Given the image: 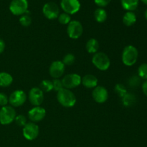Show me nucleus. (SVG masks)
<instances>
[{
  "instance_id": "bb28decb",
  "label": "nucleus",
  "mask_w": 147,
  "mask_h": 147,
  "mask_svg": "<svg viewBox=\"0 0 147 147\" xmlns=\"http://www.w3.org/2000/svg\"><path fill=\"white\" fill-rule=\"evenodd\" d=\"M122 98H123V103L125 106H131L135 102V96L132 94H127L126 93Z\"/></svg>"
},
{
  "instance_id": "2eb2a0df",
  "label": "nucleus",
  "mask_w": 147,
  "mask_h": 147,
  "mask_svg": "<svg viewBox=\"0 0 147 147\" xmlns=\"http://www.w3.org/2000/svg\"><path fill=\"white\" fill-rule=\"evenodd\" d=\"M92 96L96 102L98 103H103L108 100L109 93L106 88L103 86H96L93 89Z\"/></svg>"
},
{
  "instance_id": "39448f33",
  "label": "nucleus",
  "mask_w": 147,
  "mask_h": 147,
  "mask_svg": "<svg viewBox=\"0 0 147 147\" xmlns=\"http://www.w3.org/2000/svg\"><path fill=\"white\" fill-rule=\"evenodd\" d=\"M28 9L27 0H11L9 4V10L13 14L17 16L22 15Z\"/></svg>"
},
{
  "instance_id": "412c9836",
  "label": "nucleus",
  "mask_w": 147,
  "mask_h": 147,
  "mask_svg": "<svg viewBox=\"0 0 147 147\" xmlns=\"http://www.w3.org/2000/svg\"><path fill=\"white\" fill-rule=\"evenodd\" d=\"M95 20L99 23H103L107 20V13L103 8H98L94 11Z\"/></svg>"
},
{
  "instance_id": "9b49d317",
  "label": "nucleus",
  "mask_w": 147,
  "mask_h": 147,
  "mask_svg": "<svg viewBox=\"0 0 147 147\" xmlns=\"http://www.w3.org/2000/svg\"><path fill=\"white\" fill-rule=\"evenodd\" d=\"M28 98L32 105L34 106H40L44 100V93L40 88H32L29 91Z\"/></svg>"
},
{
  "instance_id": "423d86ee",
  "label": "nucleus",
  "mask_w": 147,
  "mask_h": 147,
  "mask_svg": "<svg viewBox=\"0 0 147 147\" xmlns=\"http://www.w3.org/2000/svg\"><path fill=\"white\" fill-rule=\"evenodd\" d=\"M39 132L40 129L38 126L33 122H29L26 123L22 129L23 136L27 140L29 141H32L37 139L39 135Z\"/></svg>"
},
{
  "instance_id": "a878e982",
  "label": "nucleus",
  "mask_w": 147,
  "mask_h": 147,
  "mask_svg": "<svg viewBox=\"0 0 147 147\" xmlns=\"http://www.w3.org/2000/svg\"><path fill=\"white\" fill-rule=\"evenodd\" d=\"M138 74L142 79L147 80V63L141 65L138 69Z\"/></svg>"
},
{
  "instance_id": "4be33fe9",
  "label": "nucleus",
  "mask_w": 147,
  "mask_h": 147,
  "mask_svg": "<svg viewBox=\"0 0 147 147\" xmlns=\"http://www.w3.org/2000/svg\"><path fill=\"white\" fill-rule=\"evenodd\" d=\"M40 88L41 89L42 91L44 93H48V92L51 91L53 90V81L49 80H44L40 83Z\"/></svg>"
},
{
  "instance_id": "1a4fd4ad",
  "label": "nucleus",
  "mask_w": 147,
  "mask_h": 147,
  "mask_svg": "<svg viewBox=\"0 0 147 147\" xmlns=\"http://www.w3.org/2000/svg\"><path fill=\"white\" fill-rule=\"evenodd\" d=\"M42 13L46 18L49 20H54L58 17L60 14V9L57 4L50 1L43 6Z\"/></svg>"
},
{
  "instance_id": "7c9ffc66",
  "label": "nucleus",
  "mask_w": 147,
  "mask_h": 147,
  "mask_svg": "<svg viewBox=\"0 0 147 147\" xmlns=\"http://www.w3.org/2000/svg\"><path fill=\"white\" fill-rule=\"evenodd\" d=\"M9 103V98L5 93H0V106H5Z\"/></svg>"
},
{
  "instance_id": "72a5a7b5",
  "label": "nucleus",
  "mask_w": 147,
  "mask_h": 147,
  "mask_svg": "<svg viewBox=\"0 0 147 147\" xmlns=\"http://www.w3.org/2000/svg\"><path fill=\"white\" fill-rule=\"evenodd\" d=\"M142 90H143L145 96H147V80H145V81L144 82L143 85H142Z\"/></svg>"
},
{
  "instance_id": "7ed1b4c3",
  "label": "nucleus",
  "mask_w": 147,
  "mask_h": 147,
  "mask_svg": "<svg viewBox=\"0 0 147 147\" xmlns=\"http://www.w3.org/2000/svg\"><path fill=\"white\" fill-rule=\"evenodd\" d=\"M92 63L96 68L102 71L107 70L111 65V60L109 56L102 52L95 53L92 58Z\"/></svg>"
},
{
  "instance_id": "f257e3e1",
  "label": "nucleus",
  "mask_w": 147,
  "mask_h": 147,
  "mask_svg": "<svg viewBox=\"0 0 147 147\" xmlns=\"http://www.w3.org/2000/svg\"><path fill=\"white\" fill-rule=\"evenodd\" d=\"M57 99L60 105L66 108L73 107L76 103V97L74 93L65 88L57 91Z\"/></svg>"
},
{
  "instance_id": "6e6552de",
  "label": "nucleus",
  "mask_w": 147,
  "mask_h": 147,
  "mask_svg": "<svg viewBox=\"0 0 147 147\" xmlns=\"http://www.w3.org/2000/svg\"><path fill=\"white\" fill-rule=\"evenodd\" d=\"M63 88L67 89H72L78 87L81 83V77L76 73L66 75L62 79Z\"/></svg>"
},
{
  "instance_id": "5701e85b",
  "label": "nucleus",
  "mask_w": 147,
  "mask_h": 147,
  "mask_svg": "<svg viewBox=\"0 0 147 147\" xmlns=\"http://www.w3.org/2000/svg\"><path fill=\"white\" fill-rule=\"evenodd\" d=\"M20 23L23 27H29L32 23V18L28 14V10L20 17Z\"/></svg>"
},
{
  "instance_id": "ddd939ff",
  "label": "nucleus",
  "mask_w": 147,
  "mask_h": 147,
  "mask_svg": "<svg viewBox=\"0 0 147 147\" xmlns=\"http://www.w3.org/2000/svg\"><path fill=\"white\" fill-rule=\"evenodd\" d=\"M65 68V65L60 60L53 62L49 69L50 75L53 78L58 79L64 74Z\"/></svg>"
},
{
  "instance_id": "c756f323",
  "label": "nucleus",
  "mask_w": 147,
  "mask_h": 147,
  "mask_svg": "<svg viewBox=\"0 0 147 147\" xmlns=\"http://www.w3.org/2000/svg\"><path fill=\"white\" fill-rule=\"evenodd\" d=\"M53 90H55V91H59L60 90H61L62 88H63V85L62 83V80L60 79H55L53 81Z\"/></svg>"
},
{
  "instance_id": "f8f14e48",
  "label": "nucleus",
  "mask_w": 147,
  "mask_h": 147,
  "mask_svg": "<svg viewBox=\"0 0 147 147\" xmlns=\"http://www.w3.org/2000/svg\"><path fill=\"white\" fill-rule=\"evenodd\" d=\"M60 6L63 11L68 14H76L80 9V3L78 0H61Z\"/></svg>"
},
{
  "instance_id": "dca6fc26",
  "label": "nucleus",
  "mask_w": 147,
  "mask_h": 147,
  "mask_svg": "<svg viewBox=\"0 0 147 147\" xmlns=\"http://www.w3.org/2000/svg\"><path fill=\"white\" fill-rule=\"evenodd\" d=\"M81 83L87 88H94L98 86V78L93 75H86L81 78Z\"/></svg>"
},
{
  "instance_id": "4468645a",
  "label": "nucleus",
  "mask_w": 147,
  "mask_h": 147,
  "mask_svg": "<svg viewBox=\"0 0 147 147\" xmlns=\"http://www.w3.org/2000/svg\"><path fill=\"white\" fill-rule=\"evenodd\" d=\"M45 109L41 106H34L28 112L29 119L33 123L41 121L45 117Z\"/></svg>"
},
{
  "instance_id": "0eeeda50",
  "label": "nucleus",
  "mask_w": 147,
  "mask_h": 147,
  "mask_svg": "<svg viewBox=\"0 0 147 147\" xmlns=\"http://www.w3.org/2000/svg\"><path fill=\"white\" fill-rule=\"evenodd\" d=\"M67 32L72 39H78L83 32V27L81 23L77 20L70 21L67 24Z\"/></svg>"
},
{
  "instance_id": "473e14b6",
  "label": "nucleus",
  "mask_w": 147,
  "mask_h": 147,
  "mask_svg": "<svg viewBox=\"0 0 147 147\" xmlns=\"http://www.w3.org/2000/svg\"><path fill=\"white\" fill-rule=\"evenodd\" d=\"M4 48H5V42H4V40L0 39V54L4 52Z\"/></svg>"
},
{
  "instance_id": "20e7f679",
  "label": "nucleus",
  "mask_w": 147,
  "mask_h": 147,
  "mask_svg": "<svg viewBox=\"0 0 147 147\" xmlns=\"http://www.w3.org/2000/svg\"><path fill=\"white\" fill-rule=\"evenodd\" d=\"M16 117V111L12 106H5L0 109V123L8 125L12 123Z\"/></svg>"
},
{
  "instance_id": "2f4dec72",
  "label": "nucleus",
  "mask_w": 147,
  "mask_h": 147,
  "mask_svg": "<svg viewBox=\"0 0 147 147\" xmlns=\"http://www.w3.org/2000/svg\"><path fill=\"white\" fill-rule=\"evenodd\" d=\"M111 0H94L95 3L97 4L98 7H103L107 6L109 3L111 2Z\"/></svg>"
},
{
  "instance_id": "aec40b11",
  "label": "nucleus",
  "mask_w": 147,
  "mask_h": 147,
  "mask_svg": "<svg viewBox=\"0 0 147 147\" xmlns=\"http://www.w3.org/2000/svg\"><path fill=\"white\" fill-rule=\"evenodd\" d=\"M136 22V16L133 11H127L123 17V22L127 27L134 24Z\"/></svg>"
},
{
  "instance_id": "f704fd0d",
  "label": "nucleus",
  "mask_w": 147,
  "mask_h": 147,
  "mask_svg": "<svg viewBox=\"0 0 147 147\" xmlns=\"http://www.w3.org/2000/svg\"><path fill=\"white\" fill-rule=\"evenodd\" d=\"M142 1L144 4H145L146 5H147V0H142Z\"/></svg>"
},
{
  "instance_id": "cd10ccee",
  "label": "nucleus",
  "mask_w": 147,
  "mask_h": 147,
  "mask_svg": "<svg viewBox=\"0 0 147 147\" xmlns=\"http://www.w3.org/2000/svg\"><path fill=\"white\" fill-rule=\"evenodd\" d=\"M15 123H17V125L20 127H24L26 125L27 122V118L24 116V115H18V116H16L15 119Z\"/></svg>"
},
{
  "instance_id": "f3484780",
  "label": "nucleus",
  "mask_w": 147,
  "mask_h": 147,
  "mask_svg": "<svg viewBox=\"0 0 147 147\" xmlns=\"http://www.w3.org/2000/svg\"><path fill=\"white\" fill-rule=\"evenodd\" d=\"M86 48L88 53H90V54H95V53H98V50L99 49L98 42V40L96 39H90L86 42Z\"/></svg>"
},
{
  "instance_id": "b1692460",
  "label": "nucleus",
  "mask_w": 147,
  "mask_h": 147,
  "mask_svg": "<svg viewBox=\"0 0 147 147\" xmlns=\"http://www.w3.org/2000/svg\"><path fill=\"white\" fill-rule=\"evenodd\" d=\"M58 21L60 24H68L71 21L70 14H67L65 12H63L62 14H60L58 16Z\"/></svg>"
},
{
  "instance_id": "c85d7f7f",
  "label": "nucleus",
  "mask_w": 147,
  "mask_h": 147,
  "mask_svg": "<svg viewBox=\"0 0 147 147\" xmlns=\"http://www.w3.org/2000/svg\"><path fill=\"white\" fill-rule=\"evenodd\" d=\"M115 90L116 93L121 97H123L126 94V89L124 86L122 84H117L115 87Z\"/></svg>"
},
{
  "instance_id": "393cba45",
  "label": "nucleus",
  "mask_w": 147,
  "mask_h": 147,
  "mask_svg": "<svg viewBox=\"0 0 147 147\" xmlns=\"http://www.w3.org/2000/svg\"><path fill=\"white\" fill-rule=\"evenodd\" d=\"M75 61H76V57H75L74 55L68 53L64 56L62 62L65 65H72L75 63Z\"/></svg>"
},
{
  "instance_id": "9d476101",
  "label": "nucleus",
  "mask_w": 147,
  "mask_h": 147,
  "mask_svg": "<svg viewBox=\"0 0 147 147\" xmlns=\"http://www.w3.org/2000/svg\"><path fill=\"white\" fill-rule=\"evenodd\" d=\"M26 100H27V95L22 90H14L9 97V103L14 107L22 106L25 103Z\"/></svg>"
},
{
  "instance_id": "6ab92c4d",
  "label": "nucleus",
  "mask_w": 147,
  "mask_h": 147,
  "mask_svg": "<svg viewBox=\"0 0 147 147\" xmlns=\"http://www.w3.org/2000/svg\"><path fill=\"white\" fill-rule=\"evenodd\" d=\"M121 2L124 9L128 11H132L138 7L139 0H121Z\"/></svg>"
},
{
  "instance_id": "f03ea898",
  "label": "nucleus",
  "mask_w": 147,
  "mask_h": 147,
  "mask_svg": "<svg viewBox=\"0 0 147 147\" xmlns=\"http://www.w3.org/2000/svg\"><path fill=\"white\" fill-rule=\"evenodd\" d=\"M139 57L137 49L133 45L125 47L122 53V62L126 66H132L136 63Z\"/></svg>"
},
{
  "instance_id": "c9c22d12",
  "label": "nucleus",
  "mask_w": 147,
  "mask_h": 147,
  "mask_svg": "<svg viewBox=\"0 0 147 147\" xmlns=\"http://www.w3.org/2000/svg\"><path fill=\"white\" fill-rule=\"evenodd\" d=\"M144 16H145V18H146V20H147V9L146 10V11H145Z\"/></svg>"
},
{
  "instance_id": "a211bd4d",
  "label": "nucleus",
  "mask_w": 147,
  "mask_h": 147,
  "mask_svg": "<svg viewBox=\"0 0 147 147\" xmlns=\"http://www.w3.org/2000/svg\"><path fill=\"white\" fill-rule=\"evenodd\" d=\"M13 78L9 73L6 72L0 73V87H8L12 83Z\"/></svg>"
}]
</instances>
